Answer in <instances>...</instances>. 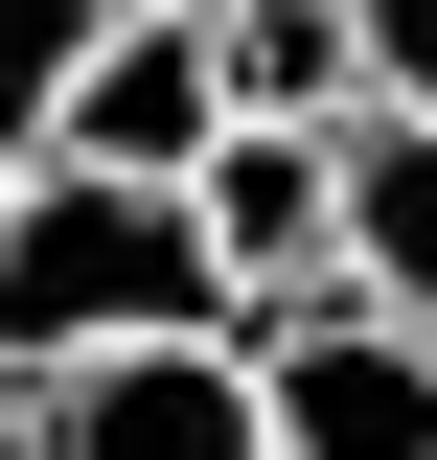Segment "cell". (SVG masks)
<instances>
[{
  "instance_id": "3",
  "label": "cell",
  "mask_w": 437,
  "mask_h": 460,
  "mask_svg": "<svg viewBox=\"0 0 437 460\" xmlns=\"http://www.w3.org/2000/svg\"><path fill=\"white\" fill-rule=\"evenodd\" d=\"M184 208H208V253H230V323H299V299H345V138H299V115H230L208 162H184Z\"/></svg>"
},
{
  "instance_id": "6",
  "label": "cell",
  "mask_w": 437,
  "mask_h": 460,
  "mask_svg": "<svg viewBox=\"0 0 437 460\" xmlns=\"http://www.w3.org/2000/svg\"><path fill=\"white\" fill-rule=\"evenodd\" d=\"M208 69H230V115H299V138L369 115V23L345 0H208Z\"/></svg>"
},
{
  "instance_id": "7",
  "label": "cell",
  "mask_w": 437,
  "mask_h": 460,
  "mask_svg": "<svg viewBox=\"0 0 437 460\" xmlns=\"http://www.w3.org/2000/svg\"><path fill=\"white\" fill-rule=\"evenodd\" d=\"M345 299L437 323V115H345Z\"/></svg>"
},
{
  "instance_id": "2",
  "label": "cell",
  "mask_w": 437,
  "mask_h": 460,
  "mask_svg": "<svg viewBox=\"0 0 437 460\" xmlns=\"http://www.w3.org/2000/svg\"><path fill=\"white\" fill-rule=\"evenodd\" d=\"M254 392H276V460H437V323L299 299V323H254Z\"/></svg>"
},
{
  "instance_id": "10",
  "label": "cell",
  "mask_w": 437,
  "mask_h": 460,
  "mask_svg": "<svg viewBox=\"0 0 437 460\" xmlns=\"http://www.w3.org/2000/svg\"><path fill=\"white\" fill-rule=\"evenodd\" d=\"M0 460H47V414H23V368H0Z\"/></svg>"
},
{
  "instance_id": "8",
  "label": "cell",
  "mask_w": 437,
  "mask_h": 460,
  "mask_svg": "<svg viewBox=\"0 0 437 460\" xmlns=\"http://www.w3.org/2000/svg\"><path fill=\"white\" fill-rule=\"evenodd\" d=\"M93 23H115V0H0V184L69 138V69H93Z\"/></svg>"
},
{
  "instance_id": "9",
  "label": "cell",
  "mask_w": 437,
  "mask_h": 460,
  "mask_svg": "<svg viewBox=\"0 0 437 460\" xmlns=\"http://www.w3.org/2000/svg\"><path fill=\"white\" fill-rule=\"evenodd\" d=\"M369 23V115H437V0H345Z\"/></svg>"
},
{
  "instance_id": "1",
  "label": "cell",
  "mask_w": 437,
  "mask_h": 460,
  "mask_svg": "<svg viewBox=\"0 0 437 460\" xmlns=\"http://www.w3.org/2000/svg\"><path fill=\"white\" fill-rule=\"evenodd\" d=\"M115 345H254L230 323V253L184 184H115V162H23L0 184V368H115Z\"/></svg>"
},
{
  "instance_id": "5",
  "label": "cell",
  "mask_w": 437,
  "mask_h": 460,
  "mask_svg": "<svg viewBox=\"0 0 437 460\" xmlns=\"http://www.w3.org/2000/svg\"><path fill=\"white\" fill-rule=\"evenodd\" d=\"M230 138V69H208V0H115L93 69H69V138L47 162H115V184H184Z\"/></svg>"
},
{
  "instance_id": "4",
  "label": "cell",
  "mask_w": 437,
  "mask_h": 460,
  "mask_svg": "<svg viewBox=\"0 0 437 460\" xmlns=\"http://www.w3.org/2000/svg\"><path fill=\"white\" fill-rule=\"evenodd\" d=\"M47 460H276L254 345H115V368H47Z\"/></svg>"
}]
</instances>
